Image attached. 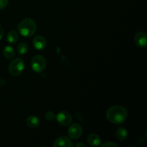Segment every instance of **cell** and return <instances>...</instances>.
Returning <instances> with one entry per match:
<instances>
[{
	"label": "cell",
	"instance_id": "17",
	"mask_svg": "<svg viewBox=\"0 0 147 147\" xmlns=\"http://www.w3.org/2000/svg\"><path fill=\"white\" fill-rule=\"evenodd\" d=\"M101 146H103V147H118V145L116 144L113 143V142H106V143L101 144Z\"/></svg>",
	"mask_w": 147,
	"mask_h": 147
},
{
	"label": "cell",
	"instance_id": "11",
	"mask_svg": "<svg viewBox=\"0 0 147 147\" xmlns=\"http://www.w3.org/2000/svg\"><path fill=\"white\" fill-rule=\"evenodd\" d=\"M26 123L27 126L32 129L37 128L40 124V120L38 118L35 116H30L26 120Z\"/></svg>",
	"mask_w": 147,
	"mask_h": 147
},
{
	"label": "cell",
	"instance_id": "5",
	"mask_svg": "<svg viewBox=\"0 0 147 147\" xmlns=\"http://www.w3.org/2000/svg\"><path fill=\"white\" fill-rule=\"evenodd\" d=\"M55 117L59 124L62 126H68L72 122V116L67 111L59 112Z\"/></svg>",
	"mask_w": 147,
	"mask_h": 147
},
{
	"label": "cell",
	"instance_id": "15",
	"mask_svg": "<svg viewBox=\"0 0 147 147\" xmlns=\"http://www.w3.org/2000/svg\"><path fill=\"white\" fill-rule=\"evenodd\" d=\"M27 50H28V47H27V45L24 42H22L20 44L18 45L17 47V51L19 55H23L25 53H27Z\"/></svg>",
	"mask_w": 147,
	"mask_h": 147
},
{
	"label": "cell",
	"instance_id": "3",
	"mask_svg": "<svg viewBox=\"0 0 147 147\" xmlns=\"http://www.w3.org/2000/svg\"><path fill=\"white\" fill-rule=\"evenodd\" d=\"M46 65H47V61L42 55H36L32 59V68L36 73H40L42 70H44L46 67Z\"/></svg>",
	"mask_w": 147,
	"mask_h": 147
},
{
	"label": "cell",
	"instance_id": "16",
	"mask_svg": "<svg viewBox=\"0 0 147 147\" xmlns=\"http://www.w3.org/2000/svg\"><path fill=\"white\" fill-rule=\"evenodd\" d=\"M45 119L47 121H53L55 119V114L54 113V112L53 111H47L45 113Z\"/></svg>",
	"mask_w": 147,
	"mask_h": 147
},
{
	"label": "cell",
	"instance_id": "4",
	"mask_svg": "<svg viewBox=\"0 0 147 147\" xmlns=\"http://www.w3.org/2000/svg\"><path fill=\"white\" fill-rule=\"evenodd\" d=\"M24 68V63L21 58H15L9 65V72L12 76H18L22 73Z\"/></svg>",
	"mask_w": 147,
	"mask_h": 147
},
{
	"label": "cell",
	"instance_id": "10",
	"mask_svg": "<svg viewBox=\"0 0 147 147\" xmlns=\"http://www.w3.org/2000/svg\"><path fill=\"white\" fill-rule=\"evenodd\" d=\"M88 142L89 144L92 146H98L100 145V136L96 134H91L88 137Z\"/></svg>",
	"mask_w": 147,
	"mask_h": 147
},
{
	"label": "cell",
	"instance_id": "7",
	"mask_svg": "<svg viewBox=\"0 0 147 147\" xmlns=\"http://www.w3.org/2000/svg\"><path fill=\"white\" fill-rule=\"evenodd\" d=\"M134 42L139 47H144L146 46L147 35L144 32H139L134 37Z\"/></svg>",
	"mask_w": 147,
	"mask_h": 147
},
{
	"label": "cell",
	"instance_id": "8",
	"mask_svg": "<svg viewBox=\"0 0 147 147\" xmlns=\"http://www.w3.org/2000/svg\"><path fill=\"white\" fill-rule=\"evenodd\" d=\"M73 146V142L67 136H60L55 141L53 144V146H64V147H71Z\"/></svg>",
	"mask_w": 147,
	"mask_h": 147
},
{
	"label": "cell",
	"instance_id": "21",
	"mask_svg": "<svg viewBox=\"0 0 147 147\" xmlns=\"http://www.w3.org/2000/svg\"><path fill=\"white\" fill-rule=\"evenodd\" d=\"M76 147H80V146H83V147H87L88 145L86 144L85 143H78L76 145Z\"/></svg>",
	"mask_w": 147,
	"mask_h": 147
},
{
	"label": "cell",
	"instance_id": "1",
	"mask_svg": "<svg viewBox=\"0 0 147 147\" xmlns=\"http://www.w3.org/2000/svg\"><path fill=\"white\" fill-rule=\"evenodd\" d=\"M106 119L114 124H121L126 120L128 117L127 110L123 106H113L106 111Z\"/></svg>",
	"mask_w": 147,
	"mask_h": 147
},
{
	"label": "cell",
	"instance_id": "12",
	"mask_svg": "<svg viewBox=\"0 0 147 147\" xmlns=\"http://www.w3.org/2000/svg\"><path fill=\"white\" fill-rule=\"evenodd\" d=\"M117 139L121 142H123L128 136V132L124 127H119L116 132Z\"/></svg>",
	"mask_w": 147,
	"mask_h": 147
},
{
	"label": "cell",
	"instance_id": "18",
	"mask_svg": "<svg viewBox=\"0 0 147 147\" xmlns=\"http://www.w3.org/2000/svg\"><path fill=\"white\" fill-rule=\"evenodd\" d=\"M9 0H0V10L3 9L7 6Z\"/></svg>",
	"mask_w": 147,
	"mask_h": 147
},
{
	"label": "cell",
	"instance_id": "13",
	"mask_svg": "<svg viewBox=\"0 0 147 147\" xmlns=\"http://www.w3.org/2000/svg\"><path fill=\"white\" fill-rule=\"evenodd\" d=\"M7 41L9 43H11V44H14V43L17 42V40L19 39L18 34L16 31L14 30H11L7 34Z\"/></svg>",
	"mask_w": 147,
	"mask_h": 147
},
{
	"label": "cell",
	"instance_id": "6",
	"mask_svg": "<svg viewBox=\"0 0 147 147\" xmlns=\"http://www.w3.org/2000/svg\"><path fill=\"white\" fill-rule=\"evenodd\" d=\"M67 134L71 139H78L81 136L82 134H83V129L78 123H74L68 128Z\"/></svg>",
	"mask_w": 147,
	"mask_h": 147
},
{
	"label": "cell",
	"instance_id": "9",
	"mask_svg": "<svg viewBox=\"0 0 147 147\" xmlns=\"http://www.w3.org/2000/svg\"><path fill=\"white\" fill-rule=\"evenodd\" d=\"M33 45L34 48L38 50H42L45 48L47 42H46L45 38L41 35H38L34 38L32 41Z\"/></svg>",
	"mask_w": 147,
	"mask_h": 147
},
{
	"label": "cell",
	"instance_id": "14",
	"mask_svg": "<svg viewBox=\"0 0 147 147\" xmlns=\"http://www.w3.org/2000/svg\"><path fill=\"white\" fill-rule=\"evenodd\" d=\"M3 54L5 57L8 59L12 58L14 56V48L11 46H6L3 50Z\"/></svg>",
	"mask_w": 147,
	"mask_h": 147
},
{
	"label": "cell",
	"instance_id": "19",
	"mask_svg": "<svg viewBox=\"0 0 147 147\" xmlns=\"http://www.w3.org/2000/svg\"><path fill=\"white\" fill-rule=\"evenodd\" d=\"M61 62L64 65H69V61H68V59L65 56H63L61 58Z\"/></svg>",
	"mask_w": 147,
	"mask_h": 147
},
{
	"label": "cell",
	"instance_id": "20",
	"mask_svg": "<svg viewBox=\"0 0 147 147\" xmlns=\"http://www.w3.org/2000/svg\"><path fill=\"white\" fill-rule=\"evenodd\" d=\"M4 29H3V27L0 25V40H1V39L3 37V36H4Z\"/></svg>",
	"mask_w": 147,
	"mask_h": 147
},
{
	"label": "cell",
	"instance_id": "2",
	"mask_svg": "<svg viewBox=\"0 0 147 147\" xmlns=\"http://www.w3.org/2000/svg\"><path fill=\"white\" fill-rule=\"evenodd\" d=\"M17 29L19 32L24 37H31L37 30V24L34 20L27 17L20 22Z\"/></svg>",
	"mask_w": 147,
	"mask_h": 147
}]
</instances>
